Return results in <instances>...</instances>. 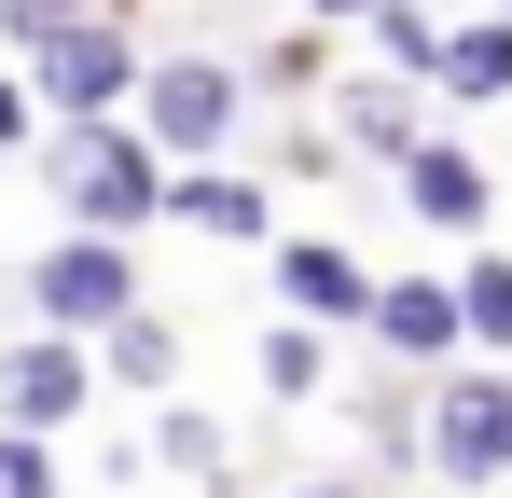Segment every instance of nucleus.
I'll list each match as a JSON object with an SVG mask.
<instances>
[{"mask_svg": "<svg viewBox=\"0 0 512 498\" xmlns=\"http://www.w3.org/2000/svg\"><path fill=\"white\" fill-rule=\"evenodd\" d=\"M167 180L180 166L139 139V111L56 125V222H70V236H139V222H167Z\"/></svg>", "mask_w": 512, "mask_h": 498, "instance_id": "f257e3e1", "label": "nucleus"}, {"mask_svg": "<svg viewBox=\"0 0 512 498\" xmlns=\"http://www.w3.org/2000/svg\"><path fill=\"white\" fill-rule=\"evenodd\" d=\"M429 485L443 498H499L512 485V360L429 374Z\"/></svg>", "mask_w": 512, "mask_h": 498, "instance_id": "f03ea898", "label": "nucleus"}, {"mask_svg": "<svg viewBox=\"0 0 512 498\" xmlns=\"http://www.w3.org/2000/svg\"><path fill=\"white\" fill-rule=\"evenodd\" d=\"M28 83H42V111L56 125H111V111H139V42H125V14H70V28H42L28 42Z\"/></svg>", "mask_w": 512, "mask_h": 498, "instance_id": "7ed1b4c3", "label": "nucleus"}, {"mask_svg": "<svg viewBox=\"0 0 512 498\" xmlns=\"http://www.w3.org/2000/svg\"><path fill=\"white\" fill-rule=\"evenodd\" d=\"M28 305H42V332H111V319H139L153 291H139V249L125 236H56V249H28Z\"/></svg>", "mask_w": 512, "mask_h": 498, "instance_id": "20e7f679", "label": "nucleus"}, {"mask_svg": "<svg viewBox=\"0 0 512 498\" xmlns=\"http://www.w3.org/2000/svg\"><path fill=\"white\" fill-rule=\"evenodd\" d=\"M97 388H111V374H97V346L84 332H14V346H0V429H42V443H70V429H84L97 415Z\"/></svg>", "mask_w": 512, "mask_h": 498, "instance_id": "39448f33", "label": "nucleus"}, {"mask_svg": "<svg viewBox=\"0 0 512 498\" xmlns=\"http://www.w3.org/2000/svg\"><path fill=\"white\" fill-rule=\"evenodd\" d=\"M236 111H250V70H222V56H167V70L139 83V139L167 166H222Z\"/></svg>", "mask_w": 512, "mask_h": 498, "instance_id": "423d86ee", "label": "nucleus"}, {"mask_svg": "<svg viewBox=\"0 0 512 498\" xmlns=\"http://www.w3.org/2000/svg\"><path fill=\"white\" fill-rule=\"evenodd\" d=\"M374 360H388V374H457V360H471V305H457L443 263L374 291Z\"/></svg>", "mask_w": 512, "mask_h": 498, "instance_id": "0eeeda50", "label": "nucleus"}, {"mask_svg": "<svg viewBox=\"0 0 512 498\" xmlns=\"http://www.w3.org/2000/svg\"><path fill=\"white\" fill-rule=\"evenodd\" d=\"M263 263H277V319H319V332H374V291H388V277H374V263H360L346 236H277Z\"/></svg>", "mask_w": 512, "mask_h": 498, "instance_id": "6e6552de", "label": "nucleus"}, {"mask_svg": "<svg viewBox=\"0 0 512 498\" xmlns=\"http://www.w3.org/2000/svg\"><path fill=\"white\" fill-rule=\"evenodd\" d=\"M167 222L208 249H277V194H263L250 166H180L167 180Z\"/></svg>", "mask_w": 512, "mask_h": 498, "instance_id": "1a4fd4ad", "label": "nucleus"}, {"mask_svg": "<svg viewBox=\"0 0 512 498\" xmlns=\"http://www.w3.org/2000/svg\"><path fill=\"white\" fill-rule=\"evenodd\" d=\"M402 208H416L429 236L485 249V208H499V180H485V153H457V139H416V153H402Z\"/></svg>", "mask_w": 512, "mask_h": 498, "instance_id": "9d476101", "label": "nucleus"}, {"mask_svg": "<svg viewBox=\"0 0 512 498\" xmlns=\"http://www.w3.org/2000/svg\"><path fill=\"white\" fill-rule=\"evenodd\" d=\"M429 83H402V70H374V83H346V111H333V139L346 153H374V166H402L429 139V111H416Z\"/></svg>", "mask_w": 512, "mask_h": 498, "instance_id": "9b49d317", "label": "nucleus"}, {"mask_svg": "<svg viewBox=\"0 0 512 498\" xmlns=\"http://www.w3.org/2000/svg\"><path fill=\"white\" fill-rule=\"evenodd\" d=\"M139 457H153V471H180V485H236V429H222V415L208 402H153V429H139Z\"/></svg>", "mask_w": 512, "mask_h": 498, "instance_id": "f8f14e48", "label": "nucleus"}, {"mask_svg": "<svg viewBox=\"0 0 512 498\" xmlns=\"http://www.w3.org/2000/svg\"><path fill=\"white\" fill-rule=\"evenodd\" d=\"M250 374H263L277 415H319V402H333V332H319V319H277V332L250 346Z\"/></svg>", "mask_w": 512, "mask_h": 498, "instance_id": "ddd939ff", "label": "nucleus"}, {"mask_svg": "<svg viewBox=\"0 0 512 498\" xmlns=\"http://www.w3.org/2000/svg\"><path fill=\"white\" fill-rule=\"evenodd\" d=\"M97 374H111V388H139V402H180V319H167V305L111 319V332H97Z\"/></svg>", "mask_w": 512, "mask_h": 498, "instance_id": "4468645a", "label": "nucleus"}, {"mask_svg": "<svg viewBox=\"0 0 512 498\" xmlns=\"http://www.w3.org/2000/svg\"><path fill=\"white\" fill-rule=\"evenodd\" d=\"M443 97L457 111H499L512 97V14H457L443 28Z\"/></svg>", "mask_w": 512, "mask_h": 498, "instance_id": "2eb2a0df", "label": "nucleus"}, {"mask_svg": "<svg viewBox=\"0 0 512 498\" xmlns=\"http://www.w3.org/2000/svg\"><path fill=\"white\" fill-rule=\"evenodd\" d=\"M457 305H471V360H512V249H457Z\"/></svg>", "mask_w": 512, "mask_h": 498, "instance_id": "dca6fc26", "label": "nucleus"}, {"mask_svg": "<svg viewBox=\"0 0 512 498\" xmlns=\"http://www.w3.org/2000/svg\"><path fill=\"white\" fill-rule=\"evenodd\" d=\"M443 28H457V14H429V0H388L360 42H374V56H388L402 83H443Z\"/></svg>", "mask_w": 512, "mask_h": 498, "instance_id": "f3484780", "label": "nucleus"}, {"mask_svg": "<svg viewBox=\"0 0 512 498\" xmlns=\"http://www.w3.org/2000/svg\"><path fill=\"white\" fill-rule=\"evenodd\" d=\"M0 498H70V471H56L42 429H0Z\"/></svg>", "mask_w": 512, "mask_h": 498, "instance_id": "a211bd4d", "label": "nucleus"}, {"mask_svg": "<svg viewBox=\"0 0 512 498\" xmlns=\"http://www.w3.org/2000/svg\"><path fill=\"white\" fill-rule=\"evenodd\" d=\"M28 111H42V83H28V70H0V153L28 139Z\"/></svg>", "mask_w": 512, "mask_h": 498, "instance_id": "6ab92c4d", "label": "nucleus"}, {"mask_svg": "<svg viewBox=\"0 0 512 498\" xmlns=\"http://www.w3.org/2000/svg\"><path fill=\"white\" fill-rule=\"evenodd\" d=\"M277 498H388L374 471H305V485H277Z\"/></svg>", "mask_w": 512, "mask_h": 498, "instance_id": "aec40b11", "label": "nucleus"}, {"mask_svg": "<svg viewBox=\"0 0 512 498\" xmlns=\"http://www.w3.org/2000/svg\"><path fill=\"white\" fill-rule=\"evenodd\" d=\"M305 14H319V28H374L388 0H305Z\"/></svg>", "mask_w": 512, "mask_h": 498, "instance_id": "412c9836", "label": "nucleus"}, {"mask_svg": "<svg viewBox=\"0 0 512 498\" xmlns=\"http://www.w3.org/2000/svg\"><path fill=\"white\" fill-rule=\"evenodd\" d=\"M416 498H443V485H416Z\"/></svg>", "mask_w": 512, "mask_h": 498, "instance_id": "4be33fe9", "label": "nucleus"}, {"mask_svg": "<svg viewBox=\"0 0 512 498\" xmlns=\"http://www.w3.org/2000/svg\"><path fill=\"white\" fill-rule=\"evenodd\" d=\"M499 14H512V0H499Z\"/></svg>", "mask_w": 512, "mask_h": 498, "instance_id": "5701e85b", "label": "nucleus"}]
</instances>
